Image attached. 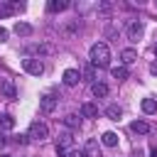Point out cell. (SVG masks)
Instances as JSON below:
<instances>
[{
    "mask_svg": "<svg viewBox=\"0 0 157 157\" xmlns=\"http://www.w3.org/2000/svg\"><path fill=\"white\" fill-rule=\"evenodd\" d=\"M12 15V5L10 2H0V17H10Z\"/></svg>",
    "mask_w": 157,
    "mask_h": 157,
    "instance_id": "26",
    "label": "cell"
},
{
    "mask_svg": "<svg viewBox=\"0 0 157 157\" xmlns=\"http://www.w3.org/2000/svg\"><path fill=\"white\" fill-rule=\"evenodd\" d=\"M140 108H142V113H145V115H152V113H157V98H142Z\"/></svg>",
    "mask_w": 157,
    "mask_h": 157,
    "instance_id": "15",
    "label": "cell"
},
{
    "mask_svg": "<svg viewBox=\"0 0 157 157\" xmlns=\"http://www.w3.org/2000/svg\"><path fill=\"white\" fill-rule=\"evenodd\" d=\"M91 93H93L96 98H105V96H108V86H105L103 81H93V83H91Z\"/></svg>",
    "mask_w": 157,
    "mask_h": 157,
    "instance_id": "14",
    "label": "cell"
},
{
    "mask_svg": "<svg viewBox=\"0 0 157 157\" xmlns=\"http://www.w3.org/2000/svg\"><path fill=\"white\" fill-rule=\"evenodd\" d=\"M56 103H59V98H56L54 93H44V96L39 98V110H42L44 115H49V113H54Z\"/></svg>",
    "mask_w": 157,
    "mask_h": 157,
    "instance_id": "5",
    "label": "cell"
},
{
    "mask_svg": "<svg viewBox=\"0 0 157 157\" xmlns=\"http://www.w3.org/2000/svg\"><path fill=\"white\" fill-rule=\"evenodd\" d=\"M81 78H86V81L93 83V81H96V66H93V64H86L83 71H81Z\"/></svg>",
    "mask_w": 157,
    "mask_h": 157,
    "instance_id": "23",
    "label": "cell"
},
{
    "mask_svg": "<svg viewBox=\"0 0 157 157\" xmlns=\"http://www.w3.org/2000/svg\"><path fill=\"white\" fill-rule=\"evenodd\" d=\"M0 96L7 98V101L17 98V86H15L12 78H0Z\"/></svg>",
    "mask_w": 157,
    "mask_h": 157,
    "instance_id": "4",
    "label": "cell"
},
{
    "mask_svg": "<svg viewBox=\"0 0 157 157\" xmlns=\"http://www.w3.org/2000/svg\"><path fill=\"white\" fill-rule=\"evenodd\" d=\"M155 54H157V44H155Z\"/></svg>",
    "mask_w": 157,
    "mask_h": 157,
    "instance_id": "32",
    "label": "cell"
},
{
    "mask_svg": "<svg viewBox=\"0 0 157 157\" xmlns=\"http://www.w3.org/2000/svg\"><path fill=\"white\" fill-rule=\"evenodd\" d=\"M81 115L83 118H98V105L96 103H83L81 105Z\"/></svg>",
    "mask_w": 157,
    "mask_h": 157,
    "instance_id": "18",
    "label": "cell"
},
{
    "mask_svg": "<svg viewBox=\"0 0 157 157\" xmlns=\"http://www.w3.org/2000/svg\"><path fill=\"white\" fill-rule=\"evenodd\" d=\"M110 76H113L115 81H125V78L130 76V71H128V66L118 64V66H113V69H110Z\"/></svg>",
    "mask_w": 157,
    "mask_h": 157,
    "instance_id": "13",
    "label": "cell"
},
{
    "mask_svg": "<svg viewBox=\"0 0 157 157\" xmlns=\"http://www.w3.org/2000/svg\"><path fill=\"white\" fill-rule=\"evenodd\" d=\"M15 32H17L20 37H29V34H32V25H29V22H17V25H15Z\"/></svg>",
    "mask_w": 157,
    "mask_h": 157,
    "instance_id": "22",
    "label": "cell"
},
{
    "mask_svg": "<svg viewBox=\"0 0 157 157\" xmlns=\"http://www.w3.org/2000/svg\"><path fill=\"white\" fill-rule=\"evenodd\" d=\"M105 115H108L110 120H120V115H123V108H120L118 103H110V105L105 108Z\"/></svg>",
    "mask_w": 157,
    "mask_h": 157,
    "instance_id": "20",
    "label": "cell"
},
{
    "mask_svg": "<svg viewBox=\"0 0 157 157\" xmlns=\"http://www.w3.org/2000/svg\"><path fill=\"white\" fill-rule=\"evenodd\" d=\"M120 59H123V66H128V64L137 61V52H135V49H123V52H120Z\"/></svg>",
    "mask_w": 157,
    "mask_h": 157,
    "instance_id": "19",
    "label": "cell"
},
{
    "mask_svg": "<svg viewBox=\"0 0 157 157\" xmlns=\"http://www.w3.org/2000/svg\"><path fill=\"white\" fill-rule=\"evenodd\" d=\"M88 64H93V66H98V69H103V66H108L110 64V49H108V44H103V42H96V44H91V49H88Z\"/></svg>",
    "mask_w": 157,
    "mask_h": 157,
    "instance_id": "1",
    "label": "cell"
},
{
    "mask_svg": "<svg viewBox=\"0 0 157 157\" xmlns=\"http://www.w3.org/2000/svg\"><path fill=\"white\" fill-rule=\"evenodd\" d=\"M12 142H17V145H25V142H27V135H15V137H12Z\"/></svg>",
    "mask_w": 157,
    "mask_h": 157,
    "instance_id": "27",
    "label": "cell"
},
{
    "mask_svg": "<svg viewBox=\"0 0 157 157\" xmlns=\"http://www.w3.org/2000/svg\"><path fill=\"white\" fill-rule=\"evenodd\" d=\"M15 128V118L10 113H0V130H12Z\"/></svg>",
    "mask_w": 157,
    "mask_h": 157,
    "instance_id": "21",
    "label": "cell"
},
{
    "mask_svg": "<svg viewBox=\"0 0 157 157\" xmlns=\"http://www.w3.org/2000/svg\"><path fill=\"white\" fill-rule=\"evenodd\" d=\"M66 7H69L66 0H49V2H47V10H49V12H64Z\"/></svg>",
    "mask_w": 157,
    "mask_h": 157,
    "instance_id": "17",
    "label": "cell"
},
{
    "mask_svg": "<svg viewBox=\"0 0 157 157\" xmlns=\"http://www.w3.org/2000/svg\"><path fill=\"white\" fill-rule=\"evenodd\" d=\"M101 145H105V147H115V145H118V132H113V130L103 132V135H101Z\"/></svg>",
    "mask_w": 157,
    "mask_h": 157,
    "instance_id": "16",
    "label": "cell"
},
{
    "mask_svg": "<svg viewBox=\"0 0 157 157\" xmlns=\"http://www.w3.org/2000/svg\"><path fill=\"white\" fill-rule=\"evenodd\" d=\"M27 137L34 140V142H44V140L49 137V128H47V123L34 120V123L29 125V130H27Z\"/></svg>",
    "mask_w": 157,
    "mask_h": 157,
    "instance_id": "2",
    "label": "cell"
},
{
    "mask_svg": "<svg viewBox=\"0 0 157 157\" xmlns=\"http://www.w3.org/2000/svg\"><path fill=\"white\" fill-rule=\"evenodd\" d=\"M142 32H145L142 20H132V22L128 25V39H130V42H137V39L142 37Z\"/></svg>",
    "mask_w": 157,
    "mask_h": 157,
    "instance_id": "6",
    "label": "cell"
},
{
    "mask_svg": "<svg viewBox=\"0 0 157 157\" xmlns=\"http://www.w3.org/2000/svg\"><path fill=\"white\" fill-rule=\"evenodd\" d=\"M130 130H132L135 135H147V132H150V123H147V120H132V123H130Z\"/></svg>",
    "mask_w": 157,
    "mask_h": 157,
    "instance_id": "12",
    "label": "cell"
},
{
    "mask_svg": "<svg viewBox=\"0 0 157 157\" xmlns=\"http://www.w3.org/2000/svg\"><path fill=\"white\" fill-rule=\"evenodd\" d=\"M2 42H7V29H5V27H0V44H2Z\"/></svg>",
    "mask_w": 157,
    "mask_h": 157,
    "instance_id": "28",
    "label": "cell"
},
{
    "mask_svg": "<svg viewBox=\"0 0 157 157\" xmlns=\"http://www.w3.org/2000/svg\"><path fill=\"white\" fill-rule=\"evenodd\" d=\"M2 157H12V155H2Z\"/></svg>",
    "mask_w": 157,
    "mask_h": 157,
    "instance_id": "33",
    "label": "cell"
},
{
    "mask_svg": "<svg viewBox=\"0 0 157 157\" xmlns=\"http://www.w3.org/2000/svg\"><path fill=\"white\" fill-rule=\"evenodd\" d=\"M150 157H157V150H152V152H150Z\"/></svg>",
    "mask_w": 157,
    "mask_h": 157,
    "instance_id": "31",
    "label": "cell"
},
{
    "mask_svg": "<svg viewBox=\"0 0 157 157\" xmlns=\"http://www.w3.org/2000/svg\"><path fill=\"white\" fill-rule=\"evenodd\" d=\"M61 120H64V125H66L69 130H78V128H81V115H76V113H69V115H64Z\"/></svg>",
    "mask_w": 157,
    "mask_h": 157,
    "instance_id": "11",
    "label": "cell"
},
{
    "mask_svg": "<svg viewBox=\"0 0 157 157\" xmlns=\"http://www.w3.org/2000/svg\"><path fill=\"white\" fill-rule=\"evenodd\" d=\"M22 69H25L29 76H42V74H44V64H42V59H37V56L22 59Z\"/></svg>",
    "mask_w": 157,
    "mask_h": 157,
    "instance_id": "3",
    "label": "cell"
},
{
    "mask_svg": "<svg viewBox=\"0 0 157 157\" xmlns=\"http://www.w3.org/2000/svg\"><path fill=\"white\" fill-rule=\"evenodd\" d=\"M71 147H74V135H71V130L59 132V137H56V150H71Z\"/></svg>",
    "mask_w": 157,
    "mask_h": 157,
    "instance_id": "9",
    "label": "cell"
},
{
    "mask_svg": "<svg viewBox=\"0 0 157 157\" xmlns=\"http://www.w3.org/2000/svg\"><path fill=\"white\" fill-rule=\"evenodd\" d=\"M78 27H81V20H74L71 25H66V27H64V37H71V34H74Z\"/></svg>",
    "mask_w": 157,
    "mask_h": 157,
    "instance_id": "25",
    "label": "cell"
},
{
    "mask_svg": "<svg viewBox=\"0 0 157 157\" xmlns=\"http://www.w3.org/2000/svg\"><path fill=\"white\" fill-rule=\"evenodd\" d=\"M27 52L37 54V59H39V56H52V54L56 52V47H54V44H49V42H44V44H32Z\"/></svg>",
    "mask_w": 157,
    "mask_h": 157,
    "instance_id": "7",
    "label": "cell"
},
{
    "mask_svg": "<svg viewBox=\"0 0 157 157\" xmlns=\"http://www.w3.org/2000/svg\"><path fill=\"white\" fill-rule=\"evenodd\" d=\"M5 142H7V137H5V132H2V130H0V147H2V145H5Z\"/></svg>",
    "mask_w": 157,
    "mask_h": 157,
    "instance_id": "30",
    "label": "cell"
},
{
    "mask_svg": "<svg viewBox=\"0 0 157 157\" xmlns=\"http://www.w3.org/2000/svg\"><path fill=\"white\" fill-rule=\"evenodd\" d=\"M150 71H152V74L157 76V61H152V64H150Z\"/></svg>",
    "mask_w": 157,
    "mask_h": 157,
    "instance_id": "29",
    "label": "cell"
},
{
    "mask_svg": "<svg viewBox=\"0 0 157 157\" xmlns=\"http://www.w3.org/2000/svg\"><path fill=\"white\" fill-rule=\"evenodd\" d=\"M83 152H86V157H101V142L96 137H88L83 145Z\"/></svg>",
    "mask_w": 157,
    "mask_h": 157,
    "instance_id": "10",
    "label": "cell"
},
{
    "mask_svg": "<svg viewBox=\"0 0 157 157\" xmlns=\"http://www.w3.org/2000/svg\"><path fill=\"white\" fill-rule=\"evenodd\" d=\"M56 152H59V157H86V152L76 150V147H71V150H56Z\"/></svg>",
    "mask_w": 157,
    "mask_h": 157,
    "instance_id": "24",
    "label": "cell"
},
{
    "mask_svg": "<svg viewBox=\"0 0 157 157\" xmlns=\"http://www.w3.org/2000/svg\"><path fill=\"white\" fill-rule=\"evenodd\" d=\"M61 81H64V86L74 88V86H78V81H81V71H78V69H66V71L61 74Z\"/></svg>",
    "mask_w": 157,
    "mask_h": 157,
    "instance_id": "8",
    "label": "cell"
}]
</instances>
